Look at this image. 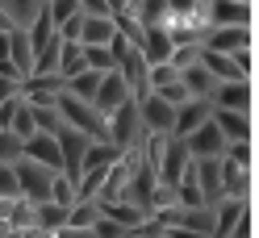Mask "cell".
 <instances>
[{"instance_id": "f1b7e54d", "label": "cell", "mask_w": 259, "mask_h": 238, "mask_svg": "<svg viewBox=\"0 0 259 238\" xmlns=\"http://www.w3.org/2000/svg\"><path fill=\"white\" fill-rule=\"evenodd\" d=\"M42 9H46V17H51V25L59 29L63 21H71L75 13H79V0H46Z\"/></svg>"}, {"instance_id": "60d3db41", "label": "cell", "mask_w": 259, "mask_h": 238, "mask_svg": "<svg viewBox=\"0 0 259 238\" xmlns=\"http://www.w3.org/2000/svg\"><path fill=\"white\" fill-rule=\"evenodd\" d=\"M255 234V213H251V205L238 213V221H234V230H230V238H251Z\"/></svg>"}, {"instance_id": "d4e9b609", "label": "cell", "mask_w": 259, "mask_h": 238, "mask_svg": "<svg viewBox=\"0 0 259 238\" xmlns=\"http://www.w3.org/2000/svg\"><path fill=\"white\" fill-rule=\"evenodd\" d=\"M96 221H101V205H96V201H75L67 209V226L71 230H92Z\"/></svg>"}, {"instance_id": "836d02e7", "label": "cell", "mask_w": 259, "mask_h": 238, "mask_svg": "<svg viewBox=\"0 0 259 238\" xmlns=\"http://www.w3.org/2000/svg\"><path fill=\"white\" fill-rule=\"evenodd\" d=\"M17 171H13V163H0V201H17Z\"/></svg>"}, {"instance_id": "f6af8a7d", "label": "cell", "mask_w": 259, "mask_h": 238, "mask_svg": "<svg viewBox=\"0 0 259 238\" xmlns=\"http://www.w3.org/2000/svg\"><path fill=\"white\" fill-rule=\"evenodd\" d=\"M42 5H46V0H42Z\"/></svg>"}, {"instance_id": "8fae6325", "label": "cell", "mask_w": 259, "mask_h": 238, "mask_svg": "<svg viewBox=\"0 0 259 238\" xmlns=\"http://www.w3.org/2000/svg\"><path fill=\"white\" fill-rule=\"evenodd\" d=\"M184 147H188V155H192V159H222L226 138L218 134V125H213V121H205V125H197V130L184 138Z\"/></svg>"}, {"instance_id": "6da1fadb", "label": "cell", "mask_w": 259, "mask_h": 238, "mask_svg": "<svg viewBox=\"0 0 259 238\" xmlns=\"http://www.w3.org/2000/svg\"><path fill=\"white\" fill-rule=\"evenodd\" d=\"M105 142L117 155L134 151L142 142V121H138V101H125L121 109H113V113L105 117Z\"/></svg>"}, {"instance_id": "f35d334b", "label": "cell", "mask_w": 259, "mask_h": 238, "mask_svg": "<svg viewBox=\"0 0 259 238\" xmlns=\"http://www.w3.org/2000/svg\"><path fill=\"white\" fill-rule=\"evenodd\" d=\"M155 97H159V101H167L171 109H180L184 101H192V97H188V92H184V84H180V79H176V84H167V88H159V92H155Z\"/></svg>"}, {"instance_id": "7bdbcfd3", "label": "cell", "mask_w": 259, "mask_h": 238, "mask_svg": "<svg viewBox=\"0 0 259 238\" xmlns=\"http://www.w3.org/2000/svg\"><path fill=\"white\" fill-rule=\"evenodd\" d=\"M163 238H209V234H197V230H180V226H167Z\"/></svg>"}, {"instance_id": "1f68e13d", "label": "cell", "mask_w": 259, "mask_h": 238, "mask_svg": "<svg viewBox=\"0 0 259 238\" xmlns=\"http://www.w3.org/2000/svg\"><path fill=\"white\" fill-rule=\"evenodd\" d=\"M176 67L171 63H155V67H147V92H159V88H167V84H176Z\"/></svg>"}, {"instance_id": "277c9868", "label": "cell", "mask_w": 259, "mask_h": 238, "mask_svg": "<svg viewBox=\"0 0 259 238\" xmlns=\"http://www.w3.org/2000/svg\"><path fill=\"white\" fill-rule=\"evenodd\" d=\"M55 142H59V159H63V171L59 176H67L71 184L79 180V171H84V151H88V142L79 130H67V125L59 121V130H55Z\"/></svg>"}, {"instance_id": "ac0fdd59", "label": "cell", "mask_w": 259, "mask_h": 238, "mask_svg": "<svg viewBox=\"0 0 259 238\" xmlns=\"http://www.w3.org/2000/svg\"><path fill=\"white\" fill-rule=\"evenodd\" d=\"M180 84H184V92H188L192 101H209V92L218 88V84H213V75H209L201 63H192V67L180 71Z\"/></svg>"}, {"instance_id": "5bb4252c", "label": "cell", "mask_w": 259, "mask_h": 238, "mask_svg": "<svg viewBox=\"0 0 259 238\" xmlns=\"http://www.w3.org/2000/svg\"><path fill=\"white\" fill-rule=\"evenodd\" d=\"M101 205V217L105 221H113V226H121V230H134V226H142L151 213L147 209H138L134 201H96Z\"/></svg>"}, {"instance_id": "74e56055", "label": "cell", "mask_w": 259, "mask_h": 238, "mask_svg": "<svg viewBox=\"0 0 259 238\" xmlns=\"http://www.w3.org/2000/svg\"><path fill=\"white\" fill-rule=\"evenodd\" d=\"M230 63L238 67V75H242V79H251V75H255V51H251V46L234 51V55H230Z\"/></svg>"}, {"instance_id": "5b68a950", "label": "cell", "mask_w": 259, "mask_h": 238, "mask_svg": "<svg viewBox=\"0 0 259 238\" xmlns=\"http://www.w3.org/2000/svg\"><path fill=\"white\" fill-rule=\"evenodd\" d=\"M188 163H192V155H188V147H184V138L167 134V138H163V155H159V167H155L159 184L176 188V184H180V176H184V167H188Z\"/></svg>"}, {"instance_id": "4316f807", "label": "cell", "mask_w": 259, "mask_h": 238, "mask_svg": "<svg viewBox=\"0 0 259 238\" xmlns=\"http://www.w3.org/2000/svg\"><path fill=\"white\" fill-rule=\"evenodd\" d=\"M222 159H226V163H234V167H242V171H251L255 167V147H251V142H226Z\"/></svg>"}, {"instance_id": "2e32d148", "label": "cell", "mask_w": 259, "mask_h": 238, "mask_svg": "<svg viewBox=\"0 0 259 238\" xmlns=\"http://www.w3.org/2000/svg\"><path fill=\"white\" fill-rule=\"evenodd\" d=\"M209 113H213V105H209V101H184L180 109H176V125H171V134H176V138H188L197 125L209 121Z\"/></svg>"}, {"instance_id": "e575fe53", "label": "cell", "mask_w": 259, "mask_h": 238, "mask_svg": "<svg viewBox=\"0 0 259 238\" xmlns=\"http://www.w3.org/2000/svg\"><path fill=\"white\" fill-rule=\"evenodd\" d=\"M17 159H21V138L0 130V163H17Z\"/></svg>"}, {"instance_id": "ffe728a7", "label": "cell", "mask_w": 259, "mask_h": 238, "mask_svg": "<svg viewBox=\"0 0 259 238\" xmlns=\"http://www.w3.org/2000/svg\"><path fill=\"white\" fill-rule=\"evenodd\" d=\"M251 201H218L213 205V234L209 238H230V230H234V221H238V213L247 209Z\"/></svg>"}, {"instance_id": "3957f363", "label": "cell", "mask_w": 259, "mask_h": 238, "mask_svg": "<svg viewBox=\"0 0 259 238\" xmlns=\"http://www.w3.org/2000/svg\"><path fill=\"white\" fill-rule=\"evenodd\" d=\"M13 171H17V193H21V201H29V205H42L46 197H51V180L59 176V171L42 167V163H29V159H17Z\"/></svg>"}, {"instance_id": "d6a6232c", "label": "cell", "mask_w": 259, "mask_h": 238, "mask_svg": "<svg viewBox=\"0 0 259 238\" xmlns=\"http://www.w3.org/2000/svg\"><path fill=\"white\" fill-rule=\"evenodd\" d=\"M9 134H17L21 142L38 134V125H34V113H29V105H25V101L17 105V117H13V125H9Z\"/></svg>"}, {"instance_id": "ba28073f", "label": "cell", "mask_w": 259, "mask_h": 238, "mask_svg": "<svg viewBox=\"0 0 259 238\" xmlns=\"http://www.w3.org/2000/svg\"><path fill=\"white\" fill-rule=\"evenodd\" d=\"M251 17H255L251 5H238V0H205L209 29H218V25H247L251 29Z\"/></svg>"}, {"instance_id": "4fadbf2b", "label": "cell", "mask_w": 259, "mask_h": 238, "mask_svg": "<svg viewBox=\"0 0 259 238\" xmlns=\"http://www.w3.org/2000/svg\"><path fill=\"white\" fill-rule=\"evenodd\" d=\"M171 51H176V46L167 42L163 25H147V29H142L138 55H142V63H147V67H155V63H167V59H171Z\"/></svg>"}, {"instance_id": "8d00e7d4", "label": "cell", "mask_w": 259, "mask_h": 238, "mask_svg": "<svg viewBox=\"0 0 259 238\" xmlns=\"http://www.w3.org/2000/svg\"><path fill=\"white\" fill-rule=\"evenodd\" d=\"M29 113H34L38 134H55L59 130V113H55V109H34V105H29Z\"/></svg>"}, {"instance_id": "52a82bcc", "label": "cell", "mask_w": 259, "mask_h": 238, "mask_svg": "<svg viewBox=\"0 0 259 238\" xmlns=\"http://www.w3.org/2000/svg\"><path fill=\"white\" fill-rule=\"evenodd\" d=\"M138 121H142V134H171L176 109L167 101H159L155 92H147V97L138 101Z\"/></svg>"}, {"instance_id": "f546056e", "label": "cell", "mask_w": 259, "mask_h": 238, "mask_svg": "<svg viewBox=\"0 0 259 238\" xmlns=\"http://www.w3.org/2000/svg\"><path fill=\"white\" fill-rule=\"evenodd\" d=\"M84 51V67L88 71H113V55H109V46H79Z\"/></svg>"}, {"instance_id": "9c48e42d", "label": "cell", "mask_w": 259, "mask_h": 238, "mask_svg": "<svg viewBox=\"0 0 259 238\" xmlns=\"http://www.w3.org/2000/svg\"><path fill=\"white\" fill-rule=\"evenodd\" d=\"M125 101H134V97H130V88H125V79L117 71H105L101 75V88H96V97H92V109L101 117H109L113 109H121Z\"/></svg>"}, {"instance_id": "e0dca14e", "label": "cell", "mask_w": 259, "mask_h": 238, "mask_svg": "<svg viewBox=\"0 0 259 238\" xmlns=\"http://www.w3.org/2000/svg\"><path fill=\"white\" fill-rule=\"evenodd\" d=\"M218 171H222V197L226 201H251V171L226 163V159L218 163Z\"/></svg>"}, {"instance_id": "4dcf8cb0", "label": "cell", "mask_w": 259, "mask_h": 238, "mask_svg": "<svg viewBox=\"0 0 259 238\" xmlns=\"http://www.w3.org/2000/svg\"><path fill=\"white\" fill-rule=\"evenodd\" d=\"M167 21V0H142V9H138V25L147 29V25H163Z\"/></svg>"}, {"instance_id": "7c38bea8", "label": "cell", "mask_w": 259, "mask_h": 238, "mask_svg": "<svg viewBox=\"0 0 259 238\" xmlns=\"http://www.w3.org/2000/svg\"><path fill=\"white\" fill-rule=\"evenodd\" d=\"M21 159H29V163H42L51 171H63V159H59V142L55 134H34L21 142Z\"/></svg>"}, {"instance_id": "8992f818", "label": "cell", "mask_w": 259, "mask_h": 238, "mask_svg": "<svg viewBox=\"0 0 259 238\" xmlns=\"http://www.w3.org/2000/svg\"><path fill=\"white\" fill-rule=\"evenodd\" d=\"M209 105H213V109H230V113H247V117H251V105H255L251 79H230V84H218L213 92H209Z\"/></svg>"}, {"instance_id": "30bf717a", "label": "cell", "mask_w": 259, "mask_h": 238, "mask_svg": "<svg viewBox=\"0 0 259 238\" xmlns=\"http://www.w3.org/2000/svg\"><path fill=\"white\" fill-rule=\"evenodd\" d=\"M242 46H251V29L247 25H218L201 38V51H218V55H234Z\"/></svg>"}, {"instance_id": "b9f144b4", "label": "cell", "mask_w": 259, "mask_h": 238, "mask_svg": "<svg viewBox=\"0 0 259 238\" xmlns=\"http://www.w3.org/2000/svg\"><path fill=\"white\" fill-rule=\"evenodd\" d=\"M79 13H88V17H113L105 0H79Z\"/></svg>"}, {"instance_id": "83f0119b", "label": "cell", "mask_w": 259, "mask_h": 238, "mask_svg": "<svg viewBox=\"0 0 259 238\" xmlns=\"http://www.w3.org/2000/svg\"><path fill=\"white\" fill-rule=\"evenodd\" d=\"M46 201H55V205H63V209H71V205L79 201V193H75V184L67 180V176H55L51 180V197Z\"/></svg>"}, {"instance_id": "7402d4cb", "label": "cell", "mask_w": 259, "mask_h": 238, "mask_svg": "<svg viewBox=\"0 0 259 238\" xmlns=\"http://www.w3.org/2000/svg\"><path fill=\"white\" fill-rule=\"evenodd\" d=\"M117 34L113 17H88L84 13V29H79V46H109V38Z\"/></svg>"}, {"instance_id": "9a60e30c", "label": "cell", "mask_w": 259, "mask_h": 238, "mask_svg": "<svg viewBox=\"0 0 259 238\" xmlns=\"http://www.w3.org/2000/svg\"><path fill=\"white\" fill-rule=\"evenodd\" d=\"M209 121L218 125V134L226 142H251V117L247 113H230V109H213Z\"/></svg>"}, {"instance_id": "d590c367", "label": "cell", "mask_w": 259, "mask_h": 238, "mask_svg": "<svg viewBox=\"0 0 259 238\" xmlns=\"http://www.w3.org/2000/svg\"><path fill=\"white\" fill-rule=\"evenodd\" d=\"M197 55H201V46H176V51H171V67H176V75H180L184 67H192V63H197Z\"/></svg>"}, {"instance_id": "cb8c5ba5", "label": "cell", "mask_w": 259, "mask_h": 238, "mask_svg": "<svg viewBox=\"0 0 259 238\" xmlns=\"http://www.w3.org/2000/svg\"><path fill=\"white\" fill-rule=\"evenodd\" d=\"M75 71H84V51H79V42H59L55 75H59V79H71Z\"/></svg>"}, {"instance_id": "ee69618b", "label": "cell", "mask_w": 259, "mask_h": 238, "mask_svg": "<svg viewBox=\"0 0 259 238\" xmlns=\"http://www.w3.org/2000/svg\"><path fill=\"white\" fill-rule=\"evenodd\" d=\"M238 5H251V0H238Z\"/></svg>"}, {"instance_id": "484cf974", "label": "cell", "mask_w": 259, "mask_h": 238, "mask_svg": "<svg viewBox=\"0 0 259 238\" xmlns=\"http://www.w3.org/2000/svg\"><path fill=\"white\" fill-rule=\"evenodd\" d=\"M0 9L13 17V25H17V29H25V25L42 13V0H0Z\"/></svg>"}, {"instance_id": "44dd1931", "label": "cell", "mask_w": 259, "mask_h": 238, "mask_svg": "<svg viewBox=\"0 0 259 238\" xmlns=\"http://www.w3.org/2000/svg\"><path fill=\"white\" fill-rule=\"evenodd\" d=\"M63 226H67V209H63V205H55V201L34 205V230L38 234H55Z\"/></svg>"}, {"instance_id": "603a6c76", "label": "cell", "mask_w": 259, "mask_h": 238, "mask_svg": "<svg viewBox=\"0 0 259 238\" xmlns=\"http://www.w3.org/2000/svg\"><path fill=\"white\" fill-rule=\"evenodd\" d=\"M9 59H13V67H17V75H21V79L34 71V51H29L25 29H13V34H9Z\"/></svg>"}, {"instance_id": "ab89813d", "label": "cell", "mask_w": 259, "mask_h": 238, "mask_svg": "<svg viewBox=\"0 0 259 238\" xmlns=\"http://www.w3.org/2000/svg\"><path fill=\"white\" fill-rule=\"evenodd\" d=\"M79 29H84V13H75L71 21H63L55 34H59V42H79Z\"/></svg>"}, {"instance_id": "7a4b0ae2", "label": "cell", "mask_w": 259, "mask_h": 238, "mask_svg": "<svg viewBox=\"0 0 259 238\" xmlns=\"http://www.w3.org/2000/svg\"><path fill=\"white\" fill-rule=\"evenodd\" d=\"M55 113H59V121L67 125V130H79V134L92 138V142H105V117L96 113L92 105L67 97V92H59V97H55Z\"/></svg>"}, {"instance_id": "d6986e66", "label": "cell", "mask_w": 259, "mask_h": 238, "mask_svg": "<svg viewBox=\"0 0 259 238\" xmlns=\"http://www.w3.org/2000/svg\"><path fill=\"white\" fill-rule=\"evenodd\" d=\"M197 63H201V67H205L209 75H213V84H230V79H242V75H238V67L230 63V55L201 51V55H197Z\"/></svg>"}]
</instances>
